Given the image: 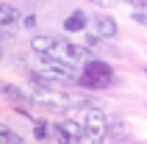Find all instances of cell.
Wrapping results in <instances>:
<instances>
[{"label":"cell","mask_w":147,"mask_h":144,"mask_svg":"<svg viewBox=\"0 0 147 144\" xmlns=\"http://www.w3.org/2000/svg\"><path fill=\"white\" fill-rule=\"evenodd\" d=\"M33 100L36 103H45V105H53V108H61V111H72V105H78V100H75L72 94H64V92H56V89L50 86H39L33 89Z\"/></svg>","instance_id":"5"},{"label":"cell","mask_w":147,"mask_h":144,"mask_svg":"<svg viewBox=\"0 0 147 144\" xmlns=\"http://www.w3.org/2000/svg\"><path fill=\"white\" fill-rule=\"evenodd\" d=\"M31 50L36 56H53L72 67H83L92 58V50L86 44H75L61 36H31Z\"/></svg>","instance_id":"1"},{"label":"cell","mask_w":147,"mask_h":144,"mask_svg":"<svg viewBox=\"0 0 147 144\" xmlns=\"http://www.w3.org/2000/svg\"><path fill=\"white\" fill-rule=\"evenodd\" d=\"M78 116H81V122L89 130V141H103L108 136V122L111 119L106 116V111H100L97 105H86Z\"/></svg>","instance_id":"4"},{"label":"cell","mask_w":147,"mask_h":144,"mask_svg":"<svg viewBox=\"0 0 147 144\" xmlns=\"http://www.w3.org/2000/svg\"><path fill=\"white\" fill-rule=\"evenodd\" d=\"M86 3H94V6H111L114 0H86Z\"/></svg>","instance_id":"13"},{"label":"cell","mask_w":147,"mask_h":144,"mask_svg":"<svg viewBox=\"0 0 147 144\" xmlns=\"http://www.w3.org/2000/svg\"><path fill=\"white\" fill-rule=\"evenodd\" d=\"M22 22H25V28H33V25H36V17H25Z\"/></svg>","instance_id":"14"},{"label":"cell","mask_w":147,"mask_h":144,"mask_svg":"<svg viewBox=\"0 0 147 144\" xmlns=\"http://www.w3.org/2000/svg\"><path fill=\"white\" fill-rule=\"evenodd\" d=\"M0 144H22V136L14 133L6 122H0Z\"/></svg>","instance_id":"9"},{"label":"cell","mask_w":147,"mask_h":144,"mask_svg":"<svg viewBox=\"0 0 147 144\" xmlns=\"http://www.w3.org/2000/svg\"><path fill=\"white\" fill-rule=\"evenodd\" d=\"M122 3H131V6H142V3H147V0H122Z\"/></svg>","instance_id":"15"},{"label":"cell","mask_w":147,"mask_h":144,"mask_svg":"<svg viewBox=\"0 0 147 144\" xmlns=\"http://www.w3.org/2000/svg\"><path fill=\"white\" fill-rule=\"evenodd\" d=\"M0 92H3V94H8V97H14V100H20V103L33 100L31 94H25V92H20V89H14V86H0Z\"/></svg>","instance_id":"11"},{"label":"cell","mask_w":147,"mask_h":144,"mask_svg":"<svg viewBox=\"0 0 147 144\" xmlns=\"http://www.w3.org/2000/svg\"><path fill=\"white\" fill-rule=\"evenodd\" d=\"M144 72H147V69H144Z\"/></svg>","instance_id":"17"},{"label":"cell","mask_w":147,"mask_h":144,"mask_svg":"<svg viewBox=\"0 0 147 144\" xmlns=\"http://www.w3.org/2000/svg\"><path fill=\"white\" fill-rule=\"evenodd\" d=\"M86 25H89L86 14H83V11H72V14L64 20V31H67V33H72V31H83Z\"/></svg>","instance_id":"8"},{"label":"cell","mask_w":147,"mask_h":144,"mask_svg":"<svg viewBox=\"0 0 147 144\" xmlns=\"http://www.w3.org/2000/svg\"><path fill=\"white\" fill-rule=\"evenodd\" d=\"M0 61H3V47H0Z\"/></svg>","instance_id":"16"},{"label":"cell","mask_w":147,"mask_h":144,"mask_svg":"<svg viewBox=\"0 0 147 144\" xmlns=\"http://www.w3.org/2000/svg\"><path fill=\"white\" fill-rule=\"evenodd\" d=\"M78 83L86 89H108V86H114V69L106 61L92 56L78 72Z\"/></svg>","instance_id":"3"},{"label":"cell","mask_w":147,"mask_h":144,"mask_svg":"<svg viewBox=\"0 0 147 144\" xmlns=\"http://www.w3.org/2000/svg\"><path fill=\"white\" fill-rule=\"evenodd\" d=\"M20 22V11L14 6H6V3H0V33H11Z\"/></svg>","instance_id":"7"},{"label":"cell","mask_w":147,"mask_h":144,"mask_svg":"<svg viewBox=\"0 0 147 144\" xmlns=\"http://www.w3.org/2000/svg\"><path fill=\"white\" fill-rule=\"evenodd\" d=\"M92 25H94V33L100 39H114L119 33V25H117V20L111 14H94L92 17Z\"/></svg>","instance_id":"6"},{"label":"cell","mask_w":147,"mask_h":144,"mask_svg":"<svg viewBox=\"0 0 147 144\" xmlns=\"http://www.w3.org/2000/svg\"><path fill=\"white\" fill-rule=\"evenodd\" d=\"M33 139L36 141H45V139H50V122L39 119L36 125H33Z\"/></svg>","instance_id":"10"},{"label":"cell","mask_w":147,"mask_h":144,"mask_svg":"<svg viewBox=\"0 0 147 144\" xmlns=\"http://www.w3.org/2000/svg\"><path fill=\"white\" fill-rule=\"evenodd\" d=\"M31 78L39 83V86H50L53 80H67V83H78V67L64 64L53 56H39L36 58V67L31 69Z\"/></svg>","instance_id":"2"},{"label":"cell","mask_w":147,"mask_h":144,"mask_svg":"<svg viewBox=\"0 0 147 144\" xmlns=\"http://www.w3.org/2000/svg\"><path fill=\"white\" fill-rule=\"evenodd\" d=\"M133 22H139V25H147V3H142V6H133Z\"/></svg>","instance_id":"12"}]
</instances>
